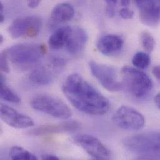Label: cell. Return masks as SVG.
Instances as JSON below:
<instances>
[{"instance_id":"cell-31","label":"cell","mask_w":160,"mask_h":160,"mask_svg":"<svg viewBox=\"0 0 160 160\" xmlns=\"http://www.w3.org/2000/svg\"><path fill=\"white\" fill-rule=\"evenodd\" d=\"M155 103L157 107L160 109V92H159L155 97Z\"/></svg>"},{"instance_id":"cell-3","label":"cell","mask_w":160,"mask_h":160,"mask_svg":"<svg viewBox=\"0 0 160 160\" xmlns=\"http://www.w3.org/2000/svg\"><path fill=\"white\" fill-rule=\"evenodd\" d=\"M9 60L19 67H29L36 64L46 52V48L43 45L22 43L7 49Z\"/></svg>"},{"instance_id":"cell-29","label":"cell","mask_w":160,"mask_h":160,"mask_svg":"<svg viewBox=\"0 0 160 160\" xmlns=\"http://www.w3.org/2000/svg\"><path fill=\"white\" fill-rule=\"evenodd\" d=\"M42 160H61L58 157L53 155H44L42 157Z\"/></svg>"},{"instance_id":"cell-2","label":"cell","mask_w":160,"mask_h":160,"mask_svg":"<svg viewBox=\"0 0 160 160\" xmlns=\"http://www.w3.org/2000/svg\"><path fill=\"white\" fill-rule=\"evenodd\" d=\"M123 87L132 96L137 98H145L153 88V82L145 72L135 68L125 66L122 69Z\"/></svg>"},{"instance_id":"cell-25","label":"cell","mask_w":160,"mask_h":160,"mask_svg":"<svg viewBox=\"0 0 160 160\" xmlns=\"http://www.w3.org/2000/svg\"><path fill=\"white\" fill-rule=\"evenodd\" d=\"M119 14L122 18L124 19H129L133 18L134 12L128 7H123L120 10Z\"/></svg>"},{"instance_id":"cell-10","label":"cell","mask_w":160,"mask_h":160,"mask_svg":"<svg viewBox=\"0 0 160 160\" xmlns=\"http://www.w3.org/2000/svg\"><path fill=\"white\" fill-rule=\"evenodd\" d=\"M1 118L6 124L15 128H26L34 125L30 117L2 103L1 104Z\"/></svg>"},{"instance_id":"cell-8","label":"cell","mask_w":160,"mask_h":160,"mask_svg":"<svg viewBox=\"0 0 160 160\" xmlns=\"http://www.w3.org/2000/svg\"><path fill=\"white\" fill-rule=\"evenodd\" d=\"M113 122L119 128L126 130H139L145 125V118L135 109L127 106L119 107L113 114Z\"/></svg>"},{"instance_id":"cell-22","label":"cell","mask_w":160,"mask_h":160,"mask_svg":"<svg viewBox=\"0 0 160 160\" xmlns=\"http://www.w3.org/2000/svg\"><path fill=\"white\" fill-rule=\"evenodd\" d=\"M66 64V61L62 58L52 56L49 59V65L56 72H59L61 70H62L65 67Z\"/></svg>"},{"instance_id":"cell-24","label":"cell","mask_w":160,"mask_h":160,"mask_svg":"<svg viewBox=\"0 0 160 160\" xmlns=\"http://www.w3.org/2000/svg\"><path fill=\"white\" fill-rule=\"evenodd\" d=\"M106 12L110 17H113L117 11L118 4H119L118 1H106Z\"/></svg>"},{"instance_id":"cell-12","label":"cell","mask_w":160,"mask_h":160,"mask_svg":"<svg viewBox=\"0 0 160 160\" xmlns=\"http://www.w3.org/2000/svg\"><path fill=\"white\" fill-rule=\"evenodd\" d=\"M80 124L76 121H67L52 125H46L30 130L28 133L34 136H44L52 134L75 132L79 129Z\"/></svg>"},{"instance_id":"cell-18","label":"cell","mask_w":160,"mask_h":160,"mask_svg":"<svg viewBox=\"0 0 160 160\" xmlns=\"http://www.w3.org/2000/svg\"><path fill=\"white\" fill-rule=\"evenodd\" d=\"M0 85L1 99L13 103H18L21 102L19 97L5 84L4 78L2 75L0 77Z\"/></svg>"},{"instance_id":"cell-11","label":"cell","mask_w":160,"mask_h":160,"mask_svg":"<svg viewBox=\"0 0 160 160\" xmlns=\"http://www.w3.org/2000/svg\"><path fill=\"white\" fill-rule=\"evenodd\" d=\"M141 21L149 26L160 24V1H136Z\"/></svg>"},{"instance_id":"cell-15","label":"cell","mask_w":160,"mask_h":160,"mask_svg":"<svg viewBox=\"0 0 160 160\" xmlns=\"http://www.w3.org/2000/svg\"><path fill=\"white\" fill-rule=\"evenodd\" d=\"M75 10L74 7L66 2L59 3L55 6L51 14V21L52 24L68 21L74 17Z\"/></svg>"},{"instance_id":"cell-1","label":"cell","mask_w":160,"mask_h":160,"mask_svg":"<svg viewBox=\"0 0 160 160\" xmlns=\"http://www.w3.org/2000/svg\"><path fill=\"white\" fill-rule=\"evenodd\" d=\"M62 89L69 102L80 112L102 115L110 109L108 100L78 74L69 75L64 81Z\"/></svg>"},{"instance_id":"cell-6","label":"cell","mask_w":160,"mask_h":160,"mask_svg":"<svg viewBox=\"0 0 160 160\" xmlns=\"http://www.w3.org/2000/svg\"><path fill=\"white\" fill-rule=\"evenodd\" d=\"M42 27V19L36 16H26L16 19L9 28L12 38L26 36L33 38L38 36Z\"/></svg>"},{"instance_id":"cell-30","label":"cell","mask_w":160,"mask_h":160,"mask_svg":"<svg viewBox=\"0 0 160 160\" xmlns=\"http://www.w3.org/2000/svg\"><path fill=\"white\" fill-rule=\"evenodd\" d=\"M4 6L2 2H0V22H2L4 20Z\"/></svg>"},{"instance_id":"cell-14","label":"cell","mask_w":160,"mask_h":160,"mask_svg":"<svg viewBox=\"0 0 160 160\" xmlns=\"http://www.w3.org/2000/svg\"><path fill=\"white\" fill-rule=\"evenodd\" d=\"M88 41V34L85 30L81 28L72 29L71 35L66 43V49L68 52L76 55L82 52Z\"/></svg>"},{"instance_id":"cell-21","label":"cell","mask_w":160,"mask_h":160,"mask_svg":"<svg viewBox=\"0 0 160 160\" xmlns=\"http://www.w3.org/2000/svg\"><path fill=\"white\" fill-rule=\"evenodd\" d=\"M140 39L143 48L148 52L153 51L155 47V40L154 38L148 32H143L141 33Z\"/></svg>"},{"instance_id":"cell-19","label":"cell","mask_w":160,"mask_h":160,"mask_svg":"<svg viewBox=\"0 0 160 160\" xmlns=\"http://www.w3.org/2000/svg\"><path fill=\"white\" fill-rule=\"evenodd\" d=\"M9 156L11 160H38L31 152L19 146H14L11 148Z\"/></svg>"},{"instance_id":"cell-16","label":"cell","mask_w":160,"mask_h":160,"mask_svg":"<svg viewBox=\"0 0 160 160\" xmlns=\"http://www.w3.org/2000/svg\"><path fill=\"white\" fill-rule=\"evenodd\" d=\"M55 72L53 69L51 70V67L49 65L48 66H41L31 72L29 79L35 84L48 85L54 80Z\"/></svg>"},{"instance_id":"cell-7","label":"cell","mask_w":160,"mask_h":160,"mask_svg":"<svg viewBox=\"0 0 160 160\" xmlns=\"http://www.w3.org/2000/svg\"><path fill=\"white\" fill-rule=\"evenodd\" d=\"M89 68L92 74L107 90L118 92L123 88L122 82L118 80L117 71L113 67L90 61Z\"/></svg>"},{"instance_id":"cell-5","label":"cell","mask_w":160,"mask_h":160,"mask_svg":"<svg viewBox=\"0 0 160 160\" xmlns=\"http://www.w3.org/2000/svg\"><path fill=\"white\" fill-rule=\"evenodd\" d=\"M32 108L49 115L52 117L67 120L72 112L71 108L62 100L48 94H39L34 96L30 102Z\"/></svg>"},{"instance_id":"cell-13","label":"cell","mask_w":160,"mask_h":160,"mask_svg":"<svg viewBox=\"0 0 160 160\" xmlns=\"http://www.w3.org/2000/svg\"><path fill=\"white\" fill-rule=\"evenodd\" d=\"M123 38L116 34H105L101 36L97 42V48L105 56H112L121 51L123 46Z\"/></svg>"},{"instance_id":"cell-32","label":"cell","mask_w":160,"mask_h":160,"mask_svg":"<svg viewBox=\"0 0 160 160\" xmlns=\"http://www.w3.org/2000/svg\"><path fill=\"white\" fill-rule=\"evenodd\" d=\"M3 40H4L3 36H2V35H1V36H0V43H1V44L3 42Z\"/></svg>"},{"instance_id":"cell-33","label":"cell","mask_w":160,"mask_h":160,"mask_svg":"<svg viewBox=\"0 0 160 160\" xmlns=\"http://www.w3.org/2000/svg\"><path fill=\"white\" fill-rule=\"evenodd\" d=\"M98 160V159H95V160Z\"/></svg>"},{"instance_id":"cell-27","label":"cell","mask_w":160,"mask_h":160,"mask_svg":"<svg viewBox=\"0 0 160 160\" xmlns=\"http://www.w3.org/2000/svg\"><path fill=\"white\" fill-rule=\"evenodd\" d=\"M152 74L156 79L160 82V65L153 67L152 69Z\"/></svg>"},{"instance_id":"cell-4","label":"cell","mask_w":160,"mask_h":160,"mask_svg":"<svg viewBox=\"0 0 160 160\" xmlns=\"http://www.w3.org/2000/svg\"><path fill=\"white\" fill-rule=\"evenodd\" d=\"M128 151L142 155L160 153V132H147L128 137L123 140Z\"/></svg>"},{"instance_id":"cell-9","label":"cell","mask_w":160,"mask_h":160,"mask_svg":"<svg viewBox=\"0 0 160 160\" xmlns=\"http://www.w3.org/2000/svg\"><path fill=\"white\" fill-rule=\"evenodd\" d=\"M74 141L88 155L95 159L105 160L110 156L107 147L97 138L88 134H79L74 137Z\"/></svg>"},{"instance_id":"cell-28","label":"cell","mask_w":160,"mask_h":160,"mask_svg":"<svg viewBox=\"0 0 160 160\" xmlns=\"http://www.w3.org/2000/svg\"><path fill=\"white\" fill-rule=\"evenodd\" d=\"M41 1L38 0H33V1H29L27 2V4L28 7L31 8H36V7L38 6V5L40 4Z\"/></svg>"},{"instance_id":"cell-26","label":"cell","mask_w":160,"mask_h":160,"mask_svg":"<svg viewBox=\"0 0 160 160\" xmlns=\"http://www.w3.org/2000/svg\"><path fill=\"white\" fill-rule=\"evenodd\" d=\"M136 160H160V153L142 155V156L138 157Z\"/></svg>"},{"instance_id":"cell-23","label":"cell","mask_w":160,"mask_h":160,"mask_svg":"<svg viewBox=\"0 0 160 160\" xmlns=\"http://www.w3.org/2000/svg\"><path fill=\"white\" fill-rule=\"evenodd\" d=\"M9 58L7 49L4 50L1 53L0 56V68L2 72L4 73H8L9 72Z\"/></svg>"},{"instance_id":"cell-20","label":"cell","mask_w":160,"mask_h":160,"mask_svg":"<svg viewBox=\"0 0 160 160\" xmlns=\"http://www.w3.org/2000/svg\"><path fill=\"white\" fill-rule=\"evenodd\" d=\"M132 64L139 69H147L150 64V58L145 52H138L134 55L132 59Z\"/></svg>"},{"instance_id":"cell-17","label":"cell","mask_w":160,"mask_h":160,"mask_svg":"<svg viewBox=\"0 0 160 160\" xmlns=\"http://www.w3.org/2000/svg\"><path fill=\"white\" fill-rule=\"evenodd\" d=\"M72 29L69 26H64L58 28L49 38V45L53 49H59L66 45Z\"/></svg>"}]
</instances>
